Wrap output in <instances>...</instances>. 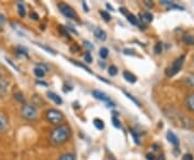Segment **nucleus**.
Segmentation results:
<instances>
[{
  "label": "nucleus",
  "mask_w": 194,
  "mask_h": 160,
  "mask_svg": "<svg viewBox=\"0 0 194 160\" xmlns=\"http://www.w3.org/2000/svg\"><path fill=\"white\" fill-rule=\"evenodd\" d=\"M71 136V130L68 124H59L53 129L50 134V142L53 145H62L66 143Z\"/></svg>",
  "instance_id": "nucleus-1"
},
{
  "label": "nucleus",
  "mask_w": 194,
  "mask_h": 160,
  "mask_svg": "<svg viewBox=\"0 0 194 160\" xmlns=\"http://www.w3.org/2000/svg\"><path fill=\"white\" fill-rule=\"evenodd\" d=\"M164 112H165L166 117H168L176 126L181 127V128H186V129H192L194 127V123L192 120L189 119L188 117L183 116L180 112H177L176 109H173V108H169V110L164 109Z\"/></svg>",
  "instance_id": "nucleus-2"
},
{
  "label": "nucleus",
  "mask_w": 194,
  "mask_h": 160,
  "mask_svg": "<svg viewBox=\"0 0 194 160\" xmlns=\"http://www.w3.org/2000/svg\"><path fill=\"white\" fill-rule=\"evenodd\" d=\"M21 114H22L23 118L29 121H34L38 117V110L35 105L32 104H24L21 109Z\"/></svg>",
  "instance_id": "nucleus-3"
},
{
  "label": "nucleus",
  "mask_w": 194,
  "mask_h": 160,
  "mask_svg": "<svg viewBox=\"0 0 194 160\" xmlns=\"http://www.w3.org/2000/svg\"><path fill=\"white\" fill-rule=\"evenodd\" d=\"M184 58H186V56L180 55L172 63V65H170L169 67L166 68L165 72H166L167 77H174L177 72H179V70L182 68V65H183V63H184Z\"/></svg>",
  "instance_id": "nucleus-4"
},
{
  "label": "nucleus",
  "mask_w": 194,
  "mask_h": 160,
  "mask_svg": "<svg viewBox=\"0 0 194 160\" xmlns=\"http://www.w3.org/2000/svg\"><path fill=\"white\" fill-rule=\"evenodd\" d=\"M45 117L48 119V121H50L53 124H59L60 122L64 120V115L62 112L55 109V108H50L46 110Z\"/></svg>",
  "instance_id": "nucleus-5"
},
{
  "label": "nucleus",
  "mask_w": 194,
  "mask_h": 160,
  "mask_svg": "<svg viewBox=\"0 0 194 160\" xmlns=\"http://www.w3.org/2000/svg\"><path fill=\"white\" fill-rule=\"evenodd\" d=\"M58 9H59L60 13L64 16H66L67 18H70V20H78V15H77L76 11H74L69 4L60 2V3H58Z\"/></svg>",
  "instance_id": "nucleus-6"
},
{
  "label": "nucleus",
  "mask_w": 194,
  "mask_h": 160,
  "mask_svg": "<svg viewBox=\"0 0 194 160\" xmlns=\"http://www.w3.org/2000/svg\"><path fill=\"white\" fill-rule=\"evenodd\" d=\"M92 94H93V96H94L95 98H97V100L102 101V102L107 103V104H108V106H112V107L116 106V104H114L113 102H111L110 98H109V96L107 95L106 93L102 92V91H99V90H93L92 91Z\"/></svg>",
  "instance_id": "nucleus-7"
},
{
  "label": "nucleus",
  "mask_w": 194,
  "mask_h": 160,
  "mask_svg": "<svg viewBox=\"0 0 194 160\" xmlns=\"http://www.w3.org/2000/svg\"><path fill=\"white\" fill-rule=\"evenodd\" d=\"M166 138H167L168 142H169L170 144L174 145V146H178V145H179V138H178V136H177L174 132H172V131H168L167 134H166Z\"/></svg>",
  "instance_id": "nucleus-8"
},
{
  "label": "nucleus",
  "mask_w": 194,
  "mask_h": 160,
  "mask_svg": "<svg viewBox=\"0 0 194 160\" xmlns=\"http://www.w3.org/2000/svg\"><path fill=\"white\" fill-rule=\"evenodd\" d=\"M8 129V119L3 114H0V133H3Z\"/></svg>",
  "instance_id": "nucleus-9"
},
{
  "label": "nucleus",
  "mask_w": 194,
  "mask_h": 160,
  "mask_svg": "<svg viewBox=\"0 0 194 160\" xmlns=\"http://www.w3.org/2000/svg\"><path fill=\"white\" fill-rule=\"evenodd\" d=\"M46 95H48V98H50V100H52L53 102L55 103V104H57V105H62L63 104V100H62V98H60L59 95H57L56 93L54 92H50L49 91L48 93H46Z\"/></svg>",
  "instance_id": "nucleus-10"
},
{
  "label": "nucleus",
  "mask_w": 194,
  "mask_h": 160,
  "mask_svg": "<svg viewBox=\"0 0 194 160\" xmlns=\"http://www.w3.org/2000/svg\"><path fill=\"white\" fill-rule=\"evenodd\" d=\"M126 18H127V21H128V22L130 23V24H133V25H136V26H139V27L144 28V25H142L141 23L139 22V20H138V18H136V16L134 15V14H132V13H128L127 15H126Z\"/></svg>",
  "instance_id": "nucleus-11"
},
{
  "label": "nucleus",
  "mask_w": 194,
  "mask_h": 160,
  "mask_svg": "<svg viewBox=\"0 0 194 160\" xmlns=\"http://www.w3.org/2000/svg\"><path fill=\"white\" fill-rule=\"evenodd\" d=\"M94 35L95 37L98 39V40H102V41H105V40L107 39V34L105 30H102V28H95L94 30Z\"/></svg>",
  "instance_id": "nucleus-12"
},
{
  "label": "nucleus",
  "mask_w": 194,
  "mask_h": 160,
  "mask_svg": "<svg viewBox=\"0 0 194 160\" xmlns=\"http://www.w3.org/2000/svg\"><path fill=\"white\" fill-rule=\"evenodd\" d=\"M186 106L191 110L194 112V93L189 94L186 98Z\"/></svg>",
  "instance_id": "nucleus-13"
},
{
  "label": "nucleus",
  "mask_w": 194,
  "mask_h": 160,
  "mask_svg": "<svg viewBox=\"0 0 194 160\" xmlns=\"http://www.w3.org/2000/svg\"><path fill=\"white\" fill-rule=\"evenodd\" d=\"M123 77H124V79L126 81L130 82V83H135V82L137 81V77L135 76L134 74H132L130 72H127V70H125V72H123Z\"/></svg>",
  "instance_id": "nucleus-14"
},
{
  "label": "nucleus",
  "mask_w": 194,
  "mask_h": 160,
  "mask_svg": "<svg viewBox=\"0 0 194 160\" xmlns=\"http://www.w3.org/2000/svg\"><path fill=\"white\" fill-rule=\"evenodd\" d=\"M17 10H18V14H20L21 18H25V16H26V9H25L24 3L18 2L17 3Z\"/></svg>",
  "instance_id": "nucleus-15"
},
{
  "label": "nucleus",
  "mask_w": 194,
  "mask_h": 160,
  "mask_svg": "<svg viewBox=\"0 0 194 160\" xmlns=\"http://www.w3.org/2000/svg\"><path fill=\"white\" fill-rule=\"evenodd\" d=\"M122 92L123 93H124V95L126 96V98H130V101H132V102L133 103H134V104H136L137 105V106H141V104H140V102H139V101L138 100H137V98H134V96H133L132 95V94H130V93H128V92H126V91H124V90H123L122 91Z\"/></svg>",
  "instance_id": "nucleus-16"
},
{
  "label": "nucleus",
  "mask_w": 194,
  "mask_h": 160,
  "mask_svg": "<svg viewBox=\"0 0 194 160\" xmlns=\"http://www.w3.org/2000/svg\"><path fill=\"white\" fill-rule=\"evenodd\" d=\"M93 124L95 126V128L97 129V130H102V129L105 128V124H104V121H102V119H94L93 120Z\"/></svg>",
  "instance_id": "nucleus-17"
},
{
  "label": "nucleus",
  "mask_w": 194,
  "mask_h": 160,
  "mask_svg": "<svg viewBox=\"0 0 194 160\" xmlns=\"http://www.w3.org/2000/svg\"><path fill=\"white\" fill-rule=\"evenodd\" d=\"M34 72H35V75L38 77V78H43L44 75H45V70H44L43 68L39 67V66H37L36 68H35Z\"/></svg>",
  "instance_id": "nucleus-18"
},
{
  "label": "nucleus",
  "mask_w": 194,
  "mask_h": 160,
  "mask_svg": "<svg viewBox=\"0 0 194 160\" xmlns=\"http://www.w3.org/2000/svg\"><path fill=\"white\" fill-rule=\"evenodd\" d=\"M141 22H151L153 20V15L150 12H144L141 14Z\"/></svg>",
  "instance_id": "nucleus-19"
},
{
  "label": "nucleus",
  "mask_w": 194,
  "mask_h": 160,
  "mask_svg": "<svg viewBox=\"0 0 194 160\" xmlns=\"http://www.w3.org/2000/svg\"><path fill=\"white\" fill-rule=\"evenodd\" d=\"M58 30H59V32H60V35H62V36H64L65 38H67V39H70L68 29H67L66 27H64V26H62V25H59V26H58Z\"/></svg>",
  "instance_id": "nucleus-20"
},
{
  "label": "nucleus",
  "mask_w": 194,
  "mask_h": 160,
  "mask_svg": "<svg viewBox=\"0 0 194 160\" xmlns=\"http://www.w3.org/2000/svg\"><path fill=\"white\" fill-rule=\"evenodd\" d=\"M70 62H71L72 64H74V65H76V66L83 68L84 70H86V72H90V74H92V72H91V69H90V68H88V66H86V65H84V64H82V63L78 62V61H72V60H71V61H70Z\"/></svg>",
  "instance_id": "nucleus-21"
},
{
  "label": "nucleus",
  "mask_w": 194,
  "mask_h": 160,
  "mask_svg": "<svg viewBox=\"0 0 194 160\" xmlns=\"http://www.w3.org/2000/svg\"><path fill=\"white\" fill-rule=\"evenodd\" d=\"M183 42L187 44H194V37L191 35H184L183 36Z\"/></svg>",
  "instance_id": "nucleus-22"
},
{
  "label": "nucleus",
  "mask_w": 194,
  "mask_h": 160,
  "mask_svg": "<svg viewBox=\"0 0 194 160\" xmlns=\"http://www.w3.org/2000/svg\"><path fill=\"white\" fill-rule=\"evenodd\" d=\"M58 160H76V157H74L73 154H69V152H67V154L62 155Z\"/></svg>",
  "instance_id": "nucleus-23"
},
{
  "label": "nucleus",
  "mask_w": 194,
  "mask_h": 160,
  "mask_svg": "<svg viewBox=\"0 0 194 160\" xmlns=\"http://www.w3.org/2000/svg\"><path fill=\"white\" fill-rule=\"evenodd\" d=\"M186 81L187 83L189 84L190 87H193L194 88V74H190L186 77Z\"/></svg>",
  "instance_id": "nucleus-24"
},
{
  "label": "nucleus",
  "mask_w": 194,
  "mask_h": 160,
  "mask_svg": "<svg viewBox=\"0 0 194 160\" xmlns=\"http://www.w3.org/2000/svg\"><path fill=\"white\" fill-rule=\"evenodd\" d=\"M108 55H109V51L107 48H102L99 50V56L102 58H108Z\"/></svg>",
  "instance_id": "nucleus-25"
},
{
  "label": "nucleus",
  "mask_w": 194,
  "mask_h": 160,
  "mask_svg": "<svg viewBox=\"0 0 194 160\" xmlns=\"http://www.w3.org/2000/svg\"><path fill=\"white\" fill-rule=\"evenodd\" d=\"M99 14L102 15V18H104L106 22H109V21L111 20V16L110 14H109L108 12H106V11H99Z\"/></svg>",
  "instance_id": "nucleus-26"
},
{
  "label": "nucleus",
  "mask_w": 194,
  "mask_h": 160,
  "mask_svg": "<svg viewBox=\"0 0 194 160\" xmlns=\"http://www.w3.org/2000/svg\"><path fill=\"white\" fill-rule=\"evenodd\" d=\"M162 50H163L162 42H158V43L155 44V47H154V52H155L156 54H161L162 53Z\"/></svg>",
  "instance_id": "nucleus-27"
},
{
  "label": "nucleus",
  "mask_w": 194,
  "mask_h": 160,
  "mask_svg": "<svg viewBox=\"0 0 194 160\" xmlns=\"http://www.w3.org/2000/svg\"><path fill=\"white\" fill-rule=\"evenodd\" d=\"M84 62H86L88 64H91L93 62V58L91 55L90 52H85L84 53Z\"/></svg>",
  "instance_id": "nucleus-28"
},
{
  "label": "nucleus",
  "mask_w": 194,
  "mask_h": 160,
  "mask_svg": "<svg viewBox=\"0 0 194 160\" xmlns=\"http://www.w3.org/2000/svg\"><path fill=\"white\" fill-rule=\"evenodd\" d=\"M108 72H109V75H110V76H116V75L118 74V68L114 66V65H112V66L109 67Z\"/></svg>",
  "instance_id": "nucleus-29"
},
{
  "label": "nucleus",
  "mask_w": 194,
  "mask_h": 160,
  "mask_svg": "<svg viewBox=\"0 0 194 160\" xmlns=\"http://www.w3.org/2000/svg\"><path fill=\"white\" fill-rule=\"evenodd\" d=\"M14 98H15L16 101H18V102H22V103H24V101H25L24 95H23V94L21 93V92L14 94Z\"/></svg>",
  "instance_id": "nucleus-30"
},
{
  "label": "nucleus",
  "mask_w": 194,
  "mask_h": 160,
  "mask_svg": "<svg viewBox=\"0 0 194 160\" xmlns=\"http://www.w3.org/2000/svg\"><path fill=\"white\" fill-rule=\"evenodd\" d=\"M130 132H132L133 136H134V140H135V143H137V144H140V138L139 135L137 134V132H135L133 129H130Z\"/></svg>",
  "instance_id": "nucleus-31"
},
{
  "label": "nucleus",
  "mask_w": 194,
  "mask_h": 160,
  "mask_svg": "<svg viewBox=\"0 0 194 160\" xmlns=\"http://www.w3.org/2000/svg\"><path fill=\"white\" fill-rule=\"evenodd\" d=\"M16 51H17L20 54H25V55H27V50L25 48H23V47H21V46L16 47Z\"/></svg>",
  "instance_id": "nucleus-32"
},
{
  "label": "nucleus",
  "mask_w": 194,
  "mask_h": 160,
  "mask_svg": "<svg viewBox=\"0 0 194 160\" xmlns=\"http://www.w3.org/2000/svg\"><path fill=\"white\" fill-rule=\"evenodd\" d=\"M112 121H113V126L116 127V128H120L121 124H120V121H119V119L116 118V117H112Z\"/></svg>",
  "instance_id": "nucleus-33"
},
{
  "label": "nucleus",
  "mask_w": 194,
  "mask_h": 160,
  "mask_svg": "<svg viewBox=\"0 0 194 160\" xmlns=\"http://www.w3.org/2000/svg\"><path fill=\"white\" fill-rule=\"evenodd\" d=\"M38 46H40V47H42V48L44 49V50H46V51H49V52H51L53 54V55H55L56 54V52L54 50H53V49H51V48H48V47H45V46H43V44H38Z\"/></svg>",
  "instance_id": "nucleus-34"
},
{
  "label": "nucleus",
  "mask_w": 194,
  "mask_h": 160,
  "mask_svg": "<svg viewBox=\"0 0 194 160\" xmlns=\"http://www.w3.org/2000/svg\"><path fill=\"white\" fill-rule=\"evenodd\" d=\"M182 160H193V156L191 154H186L182 157Z\"/></svg>",
  "instance_id": "nucleus-35"
},
{
  "label": "nucleus",
  "mask_w": 194,
  "mask_h": 160,
  "mask_svg": "<svg viewBox=\"0 0 194 160\" xmlns=\"http://www.w3.org/2000/svg\"><path fill=\"white\" fill-rule=\"evenodd\" d=\"M124 53L126 55H135V51L134 50H130V49H125Z\"/></svg>",
  "instance_id": "nucleus-36"
},
{
  "label": "nucleus",
  "mask_w": 194,
  "mask_h": 160,
  "mask_svg": "<svg viewBox=\"0 0 194 160\" xmlns=\"http://www.w3.org/2000/svg\"><path fill=\"white\" fill-rule=\"evenodd\" d=\"M147 159L148 160H155V156H154V154H152V152H149V154H147Z\"/></svg>",
  "instance_id": "nucleus-37"
},
{
  "label": "nucleus",
  "mask_w": 194,
  "mask_h": 160,
  "mask_svg": "<svg viewBox=\"0 0 194 160\" xmlns=\"http://www.w3.org/2000/svg\"><path fill=\"white\" fill-rule=\"evenodd\" d=\"M84 46H85L88 49H90V50H92V49H94V47H93L92 44H91L88 41H84Z\"/></svg>",
  "instance_id": "nucleus-38"
},
{
  "label": "nucleus",
  "mask_w": 194,
  "mask_h": 160,
  "mask_svg": "<svg viewBox=\"0 0 194 160\" xmlns=\"http://www.w3.org/2000/svg\"><path fill=\"white\" fill-rule=\"evenodd\" d=\"M30 18H34L35 21H37L39 18V15L38 14H37L36 12H31V14H30Z\"/></svg>",
  "instance_id": "nucleus-39"
},
{
  "label": "nucleus",
  "mask_w": 194,
  "mask_h": 160,
  "mask_svg": "<svg viewBox=\"0 0 194 160\" xmlns=\"http://www.w3.org/2000/svg\"><path fill=\"white\" fill-rule=\"evenodd\" d=\"M6 60H7V61H8V63H9V64H11V65H12V66H13V68H15V69H16V70H17V72H20V69H18V67H17V66H15V65H14V64H13V63H12V62H11V61H10V60H9V58H6Z\"/></svg>",
  "instance_id": "nucleus-40"
},
{
  "label": "nucleus",
  "mask_w": 194,
  "mask_h": 160,
  "mask_svg": "<svg viewBox=\"0 0 194 160\" xmlns=\"http://www.w3.org/2000/svg\"><path fill=\"white\" fill-rule=\"evenodd\" d=\"M66 28H67V29H70L72 32H74V34H76V35H78V32H77L76 29H73V28H72V26H67Z\"/></svg>",
  "instance_id": "nucleus-41"
},
{
  "label": "nucleus",
  "mask_w": 194,
  "mask_h": 160,
  "mask_svg": "<svg viewBox=\"0 0 194 160\" xmlns=\"http://www.w3.org/2000/svg\"><path fill=\"white\" fill-rule=\"evenodd\" d=\"M82 6H83V8L85 9V12H88V11H90V10H88V6H86V3L84 1L82 2Z\"/></svg>",
  "instance_id": "nucleus-42"
},
{
  "label": "nucleus",
  "mask_w": 194,
  "mask_h": 160,
  "mask_svg": "<svg viewBox=\"0 0 194 160\" xmlns=\"http://www.w3.org/2000/svg\"><path fill=\"white\" fill-rule=\"evenodd\" d=\"M155 160H165V157L163 156V155H161V156L158 157V158H155Z\"/></svg>",
  "instance_id": "nucleus-43"
},
{
  "label": "nucleus",
  "mask_w": 194,
  "mask_h": 160,
  "mask_svg": "<svg viewBox=\"0 0 194 160\" xmlns=\"http://www.w3.org/2000/svg\"><path fill=\"white\" fill-rule=\"evenodd\" d=\"M74 50H76V51H79V47H78V46H73V47H72V48H71V51H74Z\"/></svg>",
  "instance_id": "nucleus-44"
},
{
  "label": "nucleus",
  "mask_w": 194,
  "mask_h": 160,
  "mask_svg": "<svg viewBox=\"0 0 194 160\" xmlns=\"http://www.w3.org/2000/svg\"><path fill=\"white\" fill-rule=\"evenodd\" d=\"M0 22H1V23L4 22V16L2 15V14H0Z\"/></svg>",
  "instance_id": "nucleus-45"
},
{
  "label": "nucleus",
  "mask_w": 194,
  "mask_h": 160,
  "mask_svg": "<svg viewBox=\"0 0 194 160\" xmlns=\"http://www.w3.org/2000/svg\"><path fill=\"white\" fill-rule=\"evenodd\" d=\"M144 4H147L148 7H152L153 6V4L151 3V2H149V1H144Z\"/></svg>",
  "instance_id": "nucleus-46"
},
{
  "label": "nucleus",
  "mask_w": 194,
  "mask_h": 160,
  "mask_svg": "<svg viewBox=\"0 0 194 160\" xmlns=\"http://www.w3.org/2000/svg\"><path fill=\"white\" fill-rule=\"evenodd\" d=\"M106 7H107V8H108V9H110L111 11H114V10H113V8H112V7H111L109 3H107V4H106Z\"/></svg>",
  "instance_id": "nucleus-47"
},
{
  "label": "nucleus",
  "mask_w": 194,
  "mask_h": 160,
  "mask_svg": "<svg viewBox=\"0 0 194 160\" xmlns=\"http://www.w3.org/2000/svg\"><path fill=\"white\" fill-rule=\"evenodd\" d=\"M38 83L43 84V86H46V83H45V82H43V81H38Z\"/></svg>",
  "instance_id": "nucleus-48"
},
{
  "label": "nucleus",
  "mask_w": 194,
  "mask_h": 160,
  "mask_svg": "<svg viewBox=\"0 0 194 160\" xmlns=\"http://www.w3.org/2000/svg\"><path fill=\"white\" fill-rule=\"evenodd\" d=\"M99 66H102V67H105V63H99Z\"/></svg>",
  "instance_id": "nucleus-49"
},
{
  "label": "nucleus",
  "mask_w": 194,
  "mask_h": 160,
  "mask_svg": "<svg viewBox=\"0 0 194 160\" xmlns=\"http://www.w3.org/2000/svg\"><path fill=\"white\" fill-rule=\"evenodd\" d=\"M110 160H116V159H114V158H110Z\"/></svg>",
  "instance_id": "nucleus-50"
}]
</instances>
